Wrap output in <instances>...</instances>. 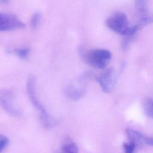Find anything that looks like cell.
I'll return each mask as SVG.
<instances>
[{
	"mask_svg": "<svg viewBox=\"0 0 153 153\" xmlns=\"http://www.w3.org/2000/svg\"><path fill=\"white\" fill-rule=\"evenodd\" d=\"M126 134L128 140V142L134 145L136 147L144 144L145 136L137 130L127 128L126 129Z\"/></svg>",
	"mask_w": 153,
	"mask_h": 153,
	"instance_id": "cell-9",
	"label": "cell"
},
{
	"mask_svg": "<svg viewBox=\"0 0 153 153\" xmlns=\"http://www.w3.org/2000/svg\"><path fill=\"white\" fill-rule=\"evenodd\" d=\"M96 80L103 92L106 93L111 92L117 81V74L115 69L112 68L106 69L96 76Z\"/></svg>",
	"mask_w": 153,
	"mask_h": 153,
	"instance_id": "cell-7",
	"label": "cell"
},
{
	"mask_svg": "<svg viewBox=\"0 0 153 153\" xmlns=\"http://www.w3.org/2000/svg\"><path fill=\"white\" fill-rule=\"evenodd\" d=\"M42 14L39 11L35 12L32 16L30 19V26L32 28L36 29L39 24L41 20Z\"/></svg>",
	"mask_w": 153,
	"mask_h": 153,
	"instance_id": "cell-13",
	"label": "cell"
},
{
	"mask_svg": "<svg viewBox=\"0 0 153 153\" xmlns=\"http://www.w3.org/2000/svg\"><path fill=\"white\" fill-rule=\"evenodd\" d=\"M107 27L113 32L124 36L130 27L126 15L121 12H115L109 17L106 21Z\"/></svg>",
	"mask_w": 153,
	"mask_h": 153,
	"instance_id": "cell-3",
	"label": "cell"
},
{
	"mask_svg": "<svg viewBox=\"0 0 153 153\" xmlns=\"http://www.w3.org/2000/svg\"><path fill=\"white\" fill-rule=\"evenodd\" d=\"M26 85L29 99L39 114L42 126L46 129L51 128L54 125V120L39 102L37 97L36 92V78L34 75H30L28 76Z\"/></svg>",
	"mask_w": 153,
	"mask_h": 153,
	"instance_id": "cell-1",
	"label": "cell"
},
{
	"mask_svg": "<svg viewBox=\"0 0 153 153\" xmlns=\"http://www.w3.org/2000/svg\"><path fill=\"white\" fill-rule=\"evenodd\" d=\"M144 144L153 146V137H145Z\"/></svg>",
	"mask_w": 153,
	"mask_h": 153,
	"instance_id": "cell-16",
	"label": "cell"
},
{
	"mask_svg": "<svg viewBox=\"0 0 153 153\" xmlns=\"http://www.w3.org/2000/svg\"><path fill=\"white\" fill-rule=\"evenodd\" d=\"M14 53L21 59H26L29 56L30 50L27 47L16 48L14 51Z\"/></svg>",
	"mask_w": 153,
	"mask_h": 153,
	"instance_id": "cell-12",
	"label": "cell"
},
{
	"mask_svg": "<svg viewBox=\"0 0 153 153\" xmlns=\"http://www.w3.org/2000/svg\"><path fill=\"white\" fill-rule=\"evenodd\" d=\"M90 77L89 74H85L74 83L68 85L65 89V94L72 100H78L81 99L85 92L86 81Z\"/></svg>",
	"mask_w": 153,
	"mask_h": 153,
	"instance_id": "cell-5",
	"label": "cell"
},
{
	"mask_svg": "<svg viewBox=\"0 0 153 153\" xmlns=\"http://www.w3.org/2000/svg\"><path fill=\"white\" fill-rule=\"evenodd\" d=\"M59 153H78V148L74 141L66 138L62 144Z\"/></svg>",
	"mask_w": 153,
	"mask_h": 153,
	"instance_id": "cell-10",
	"label": "cell"
},
{
	"mask_svg": "<svg viewBox=\"0 0 153 153\" xmlns=\"http://www.w3.org/2000/svg\"><path fill=\"white\" fill-rule=\"evenodd\" d=\"M135 8L137 16V23L139 29L153 23V16L148 10V2L145 0H137L135 1Z\"/></svg>",
	"mask_w": 153,
	"mask_h": 153,
	"instance_id": "cell-8",
	"label": "cell"
},
{
	"mask_svg": "<svg viewBox=\"0 0 153 153\" xmlns=\"http://www.w3.org/2000/svg\"><path fill=\"white\" fill-rule=\"evenodd\" d=\"M9 143L8 138L2 134H0V153L8 146Z\"/></svg>",
	"mask_w": 153,
	"mask_h": 153,
	"instance_id": "cell-15",
	"label": "cell"
},
{
	"mask_svg": "<svg viewBox=\"0 0 153 153\" xmlns=\"http://www.w3.org/2000/svg\"><path fill=\"white\" fill-rule=\"evenodd\" d=\"M0 106L8 114L12 116H19L22 112L16 104L14 93L10 89L0 90Z\"/></svg>",
	"mask_w": 153,
	"mask_h": 153,
	"instance_id": "cell-4",
	"label": "cell"
},
{
	"mask_svg": "<svg viewBox=\"0 0 153 153\" xmlns=\"http://www.w3.org/2000/svg\"><path fill=\"white\" fill-rule=\"evenodd\" d=\"M142 105L145 114L149 117L153 118V99L151 98L145 99Z\"/></svg>",
	"mask_w": 153,
	"mask_h": 153,
	"instance_id": "cell-11",
	"label": "cell"
},
{
	"mask_svg": "<svg viewBox=\"0 0 153 153\" xmlns=\"http://www.w3.org/2000/svg\"><path fill=\"white\" fill-rule=\"evenodd\" d=\"M82 57L89 65L99 69H104L108 65L112 55L105 49L96 48L88 51H81Z\"/></svg>",
	"mask_w": 153,
	"mask_h": 153,
	"instance_id": "cell-2",
	"label": "cell"
},
{
	"mask_svg": "<svg viewBox=\"0 0 153 153\" xmlns=\"http://www.w3.org/2000/svg\"><path fill=\"white\" fill-rule=\"evenodd\" d=\"M123 147L124 153H135V150L136 148H137L136 146L129 142L124 143L123 144Z\"/></svg>",
	"mask_w": 153,
	"mask_h": 153,
	"instance_id": "cell-14",
	"label": "cell"
},
{
	"mask_svg": "<svg viewBox=\"0 0 153 153\" xmlns=\"http://www.w3.org/2000/svg\"><path fill=\"white\" fill-rule=\"evenodd\" d=\"M26 27L25 23L16 15L0 13V31H11L22 29Z\"/></svg>",
	"mask_w": 153,
	"mask_h": 153,
	"instance_id": "cell-6",
	"label": "cell"
}]
</instances>
